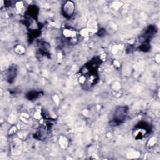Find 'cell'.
Returning <instances> with one entry per match:
<instances>
[{
  "mask_svg": "<svg viewBox=\"0 0 160 160\" xmlns=\"http://www.w3.org/2000/svg\"><path fill=\"white\" fill-rule=\"evenodd\" d=\"M101 64L98 57H95L84 64L79 72V81L84 89H88L94 86L99 80L98 69Z\"/></svg>",
  "mask_w": 160,
  "mask_h": 160,
  "instance_id": "6da1fadb",
  "label": "cell"
},
{
  "mask_svg": "<svg viewBox=\"0 0 160 160\" xmlns=\"http://www.w3.org/2000/svg\"><path fill=\"white\" fill-rule=\"evenodd\" d=\"M128 113V108L127 106L118 107L113 114V118L111 121V124L113 126H118L122 123Z\"/></svg>",
  "mask_w": 160,
  "mask_h": 160,
  "instance_id": "7a4b0ae2",
  "label": "cell"
},
{
  "mask_svg": "<svg viewBox=\"0 0 160 160\" xmlns=\"http://www.w3.org/2000/svg\"><path fill=\"white\" fill-rule=\"evenodd\" d=\"M135 138L136 139H141L144 135L148 134L151 131V128L149 124L144 122H139L136 127Z\"/></svg>",
  "mask_w": 160,
  "mask_h": 160,
  "instance_id": "3957f363",
  "label": "cell"
},
{
  "mask_svg": "<svg viewBox=\"0 0 160 160\" xmlns=\"http://www.w3.org/2000/svg\"><path fill=\"white\" fill-rule=\"evenodd\" d=\"M75 5L71 1H66L62 6V12L64 17L67 18H71L74 13Z\"/></svg>",
  "mask_w": 160,
  "mask_h": 160,
  "instance_id": "277c9868",
  "label": "cell"
},
{
  "mask_svg": "<svg viewBox=\"0 0 160 160\" xmlns=\"http://www.w3.org/2000/svg\"><path fill=\"white\" fill-rule=\"evenodd\" d=\"M16 69L15 67H11L8 72V79L9 82H11L12 81H13V79H14V78L16 77Z\"/></svg>",
  "mask_w": 160,
  "mask_h": 160,
  "instance_id": "5b68a950",
  "label": "cell"
},
{
  "mask_svg": "<svg viewBox=\"0 0 160 160\" xmlns=\"http://www.w3.org/2000/svg\"><path fill=\"white\" fill-rule=\"evenodd\" d=\"M40 94V92H38L36 91H32L31 92H29L27 94V98L29 100H32L34 99H36Z\"/></svg>",
  "mask_w": 160,
  "mask_h": 160,
  "instance_id": "8992f818",
  "label": "cell"
}]
</instances>
